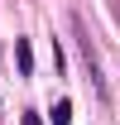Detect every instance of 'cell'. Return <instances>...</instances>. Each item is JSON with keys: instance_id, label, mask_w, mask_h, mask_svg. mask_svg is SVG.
<instances>
[{"instance_id": "3957f363", "label": "cell", "mask_w": 120, "mask_h": 125, "mask_svg": "<svg viewBox=\"0 0 120 125\" xmlns=\"http://www.w3.org/2000/svg\"><path fill=\"white\" fill-rule=\"evenodd\" d=\"M53 125H72V101H53Z\"/></svg>"}, {"instance_id": "277c9868", "label": "cell", "mask_w": 120, "mask_h": 125, "mask_svg": "<svg viewBox=\"0 0 120 125\" xmlns=\"http://www.w3.org/2000/svg\"><path fill=\"white\" fill-rule=\"evenodd\" d=\"M19 125H43V115H34V111H24V115H19Z\"/></svg>"}, {"instance_id": "6da1fadb", "label": "cell", "mask_w": 120, "mask_h": 125, "mask_svg": "<svg viewBox=\"0 0 120 125\" xmlns=\"http://www.w3.org/2000/svg\"><path fill=\"white\" fill-rule=\"evenodd\" d=\"M72 29H77V39H82V58H87V72H91V87L106 96V77H101V58H96V48H91V39H87V29H82V19H72Z\"/></svg>"}, {"instance_id": "7a4b0ae2", "label": "cell", "mask_w": 120, "mask_h": 125, "mask_svg": "<svg viewBox=\"0 0 120 125\" xmlns=\"http://www.w3.org/2000/svg\"><path fill=\"white\" fill-rule=\"evenodd\" d=\"M15 62H19V72H24V77L34 72V48H29V39H15Z\"/></svg>"}]
</instances>
